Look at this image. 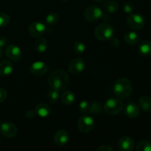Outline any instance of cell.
Returning <instances> with one entry per match:
<instances>
[{
    "instance_id": "1",
    "label": "cell",
    "mask_w": 151,
    "mask_h": 151,
    "mask_svg": "<svg viewBox=\"0 0 151 151\" xmlns=\"http://www.w3.org/2000/svg\"><path fill=\"white\" fill-rule=\"evenodd\" d=\"M48 83L52 89L58 91V92L65 91L69 83V75L64 70L57 69L50 75Z\"/></svg>"
},
{
    "instance_id": "2",
    "label": "cell",
    "mask_w": 151,
    "mask_h": 151,
    "mask_svg": "<svg viewBox=\"0 0 151 151\" xmlns=\"http://www.w3.org/2000/svg\"><path fill=\"white\" fill-rule=\"evenodd\" d=\"M133 91V86L129 79L120 78L116 80L114 85V92L119 99H125L129 97Z\"/></svg>"
},
{
    "instance_id": "3",
    "label": "cell",
    "mask_w": 151,
    "mask_h": 151,
    "mask_svg": "<svg viewBox=\"0 0 151 151\" xmlns=\"http://www.w3.org/2000/svg\"><path fill=\"white\" fill-rule=\"evenodd\" d=\"M114 28L109 24L104 23L98 25L94 30V35L100 41H109L114 35Z\"/></svg>"
},
{
    "instance_id": "4",
    "label": "cell",
    "mask_w": 151,
    "mask_h": 151,
    "mask_svg": "<svg viewBox=\"0 0 151 151\" xmlns=\"http://www.w3.org/2000/svg\"><path fill=\"white\" fill-rule=\"evenodd\" d=\"M123 106V103L120 99L112 97L105 103L103 108L108 114L116 115L122 111Z\"/></svg>"
},
{
    "instance_id": "5",
    "label": "cell",
    "mask_w": 151,
    "mask_h": 151,
    "mask_svg": "<svg viewBox=\"0 0 151 151\" xmlns=\"http://www.w3.org/2000/svg\"><path fill=\"white\" fill-rule=\"evenodd\" d=\"M103 11L96 5L88 6L84 11V17L89 22H96L100 19L103 16Z\"/></svg>"
},
{
    "instance_id": "6",
    "label": "cell",
    "mask_w": 151,
    "mask_h": 151,
    "mask_svg": "<svg viewBox=\"0 0 151 151\" xmlns=\"http://www.w3.org/2000/svg\"><path fill=\"white\" fill-rule=\"evenodd\" d=\"M94 127V120L91 116H82L78 122V128L82 133H88L92 131Z\"/></svg>"
},
{
    "instance_id": "7",
    "label": "cell",
    "mask_w": 151,
    "mask_h": 151,
    "mask_svg": "<svg viewBox=\"0 0 151 151\" xmlns=\"http://www.w3.org/2000/svg\"><path fill=\"white\" fill-rule=\"evenodd\" d=\"M127 24L133 29H141L145 24V19L140 14H131L127 19Z\"/></svg>"
},
{
    "instance_id": "8",
    "label": "cell",
    "mask_w": 151,
    "mask_h": 151,
    "mask_svg": "<svg viewBox=\"0 0 151 151\" xmlns=\"http://www.w3.org/2000/svg\"><path fill=\"white\" fill-rule=\"evenodd\" d=\"M86 67V63L81 58H76L70 61L69 64V71L72 75H79L82 73Z\"/></svg>"
},
{
    "instance_id": "9",
    "label": "cell",
    "mask_w": 151,
    "mask_h": 151,
    "mask_svg": "<svg viewBox=\"0 0 151 151\" xmlns=\"http://www.w3.org/2000/svg\"><path fill=\"white\" fill-rule=\"evenodd\" d=\"M46 32V26L41 22H34L28 27V33L29 35L35 38L41 36Z\"/></svg>"
},
{
    "instance_id": "10",
    "label": "cell",
    "mask_w": 151,
    "mask_h": 151,
    "mask_svg": "<svg viewBox=\"0 0 151 151\" xmlns=\"http://www.w3.org/2000/svg\"><path fill=\"white\" fill-rule=\"evenodd\" d=\"M5 52L7 58L15 62L20 61L23 56L22 50L15 44H10V45L7 46Z\"/></svg>"
},
{
    "instance_id": "11",
    "label": "cell",
    "mask_w": 151,
    "mask_h": 151,
    "mask_svg": "<svg viewBox=\"0 0 151 151\" xmlns=\"http://www.w3.org/2000/svg\"><path fill=\"white\" fill-rule=\"evenodd\" d=\"M1 134L6 138H13L17 134V127L11 122H3L0 126Z\"/></svg>"
},
{
    "instance_id": "12",
    "label": "cell",
    "mask_w": 151,
    "mask_h": 151,
    "mask_svg": "<svg viewBox=\"0 0 151 151\" xmlns=\"http://www.w3.org/2000/svg\"><path fill=\"white\" fill-rule=\"evenodd\" d=\"M31 74L35 77L43 76L47 71V66L43 61H35L31 65L29 69Z\"/></svg>"
},
{
    "instance_id": "13",
    "label": "cell",
    "mask_w": 151,
    "mask_h": 151,
    "mask_svg": "<svg viewBox=\"0 0 151 151\" xmlns=\"http://www.w3.org/2000/svg\"><path fill=\"white\" fill-rule=\"evenodd\" d=\"M118 147L122 151H131L134 148L135 141L130 137H123L118 142Z\"/></svg>"
},
{
    "instance_id": "14",
    "label": "cell",
    "mask_w": 151,
    "mask_h": 151,
    "mask_svg": "<svg viewBox=\"0 0 151 151\" xmlns=\"http://www.w3.org/2000/svg\"><path fill=\"white\" fill-rule=\"evenodd\" d=\"M69 135L64 130H60L55 133L54 136V141L58 146H64L69 142Z\"/></svg>"
},
{
    "instance_id": "15",
    "label": "cell",
    "mask_w": 151,
    "mask_h": 151,
    "mask_svg": "<svg viewBox=\"0 0 151 151\" xmlns=\"http://www.w3.org/2000/svg\"><path fill=\"white\" fill-rule=\"evenodd\" d=\"M125 114L129 118H137L140 114V109L136 103L131 102L125 106Z\"/></svg>"
},
{
    "instance_id": "16",
    "label": "cell",
    "mask_w": 151,
    "mask_h": 151,
    "mask_svg": "<svg viewBox=\"0 0 151 151\" xmlns=\"http://www.w3.org/2000/svg\"><path fill=\"white\" fill-rule=\"evenodd\" d=\"M13 66L9 60H4L0 63V75L8 76L13 72Z\"/></svg>"
},
{
    "instance_id": "17",
    "label": "cell",
    "mask_w": 151,
    "mask_h": 151,
    "mask_svg": "<svg viewBox=\"0 0 151 151\" xmlns=\"http://www.w3.org/2000/svg\"><path fill=\"white\" fill-rule=\"evenodd\" d=\"M139 54L143 57H149L151 55V41L145 40L139 46Z\"/></svg>"
},
{
    "instance_id": "18",
    "label": "cell",
    "mask_w": 151,
    "mask_h": 151,
    "mask_svg": "<svg viewBox=\"0 0 151 151\" xmlns=\"http://www.w3.org/2000/svg\"><path fill=\"white\" fill-rule=\"evenodd\" d=\"M36 114L41 117H47L51 113V109L45 103H39L36 106L35 109Z\"/></svg>"
},
{
    "instance_id": "19",
    "label": "cell",
    "mask_w": 151,
    "mask_h": 151,
    "mask_svg": "<svg viewBox=\"0 0 151 151\" xmlns=\"http://www.w3.org/2000/svg\"><path fill=\"white\" fill-rule=\"evenodd\" d=\"M125 41L128 45L134 46L139 43L140 39V36L137 32H128L125 35Z\"/></svg>"
},
{
    "instance_id": "20",
    "label": "cell",
    "mask_w": 151,
    "mask_h": 151,
    "mask_svg": "<svg viewBox=\"0 0 151 151\" xmlns=\"http://www.w3.org/2000/svg\"><path fill=\"white\" fill-rule=\"evenodd\" d=\"M140 109L145 112L151 111V98L148 96H142L139 100Z\"/></svg>"
},
{
    "instance_id": "21",
    "label": "cell",
    "mask_w": 151,
    "mask_h": 151,
    "mask_svg": "<svg viewBox=\"0 0 151 151\" xmlns=\"http://www.w3.org/2000/svg\"><path fill=\"white\" fill-rule=\"evenodd\" d=\"M75 94L72 91H65L61 94L60 100L61 102L66 106H70L75 101Z\"/></svg>"
},
{
    "instance_id": "22",
    "label": "cell",
    "mask_w": 151,
    "mask_h": 151,
    "mask_svg": "<svg viewBox=\"0 0 151 151\" xmlns=\"http://www.w3.org/2000/svg\"><path fill=\"white\" fill-rule=\"evenodd\" d=\"M47 47H48V43L44 38H39L36 40L34 44V49L38 53L45 52L47 50Z\"/></svg>"
},
{
    "instance_id": "23",
    "label": "cell",
    "mask_w": 151,
    "mask_h": 151,
    "mask_svg": "<svg viewBox=\"0 0 151 151\" xmlns=\"http://www.w3.org/2000/svg\"><path fill=\"white\" fill-rule=\"evenodd\" d=\"M103 8L105 11L109 13H114L119 10V4L116 1L114 0H108L103 4Z\"/></svg>"
},
{
    "instance_id": "24",
    "label": "cell",
    "mask_w": 151,
    "mask_h": 151,
    "mask_svg": "<svg viewBox=\"0 0 151 151\" xmlns=\"http://www.w3.org/2000/svg\"><path fill=\"white\" fill-rule=\"evenodd\" d=\"M103 111V107H102V105L100 103L98 102H92V103H90V107H89V111L91 114L93 115H97L99 114H100Z\"/></svg>"
},
{
    "instance_id": "25",
    "label": "cell",
    "mask_w": 151,
    "mask_h": 151,
    "mask_svg": "<svg viewBox=\"0 0 151 151\" xmlns=\"http://www.w3.org/2000/svg\"><path fill=\"white\" fill-rule=\"evenodd\" d=\"M137 151H151V143L147 140H141L137 145Z\"/></svg>"
},
{
    "instance_id": "26",
    "label": "cell",
    "mask_w": 151,
    "mask_h": 151,
    "mask_svg": "<svg viewBox=\"0 0 151 151\" xmlns=\"http://www.w3.org/2000/svg\"><path fill=\"white\" fill-rule=\"evenodd\" d=\"M47 99H48L49 102L50 103H57L59 100V92L58 91H55L54 89H52L48 91L47 93Z\"/></svg>"
},
{
    "instance_id": "27",
    "label": "cell",
    "mask_w": 151,
    "mask_h": 151,
    "mask_svg": "<svg viewBox=\"0 0 151 151\" xmlns=\"http://www.w3.org/2000/svg\"><path fill=\"white\" fill-rule=\"evenodd\" d=\"M59 16L58 14L56 13H51L50 14H48L46 17V22L49 25H51V26H53V25L56 24L58 22Z\"/></svg>"
},
{
    "instance_id": "28",
    "label": "cell",
    "mask_w": 151,
    "mask_h": 151,
    "mask_svg": "<svg viewBox=\"0 0 151 151\" xmlns=\"http://www.w3.org/2000/svg\"><path fill=\"white\" fill-rule=\"evenodd\" d=\"M74 51L76 54L78 55H82L83 54L84 52L86 50V46L81 41H76V42L74 44L73 46Z\"/></svg>"
},
{
    "instance_id": "29",
    "label": "cell",
    "mask_w": 151,
    "mask_h": 151,
    "mask_svg": "<svg viewBox=\"0 0 151 151\" xmlns=\"http://www.w3.org/2000/svg\"><path fill=\"white\" fill-rule=\"evenodd\" d=\"M10 16L4 13H0V27L7 26L10 22Z\"/></svg>"
},
{
    "instance_id": "30",
    "label": "cell",
    "mask_w": 151,
    "mask_h": 151,
    "mask_svg": "<svg viewBox=\"0 0 151 151\" xmlns=\"http://www.w3.org/2000/svg\"><path fill=\"white\" fill-rule=\"evenodd\" d=\"M90 103L87 100H83L79 104V110L81 113L85 114L89 111Z\"/></svg>"
},
{
    "instance_id": "31",
    "label": "cell",
    "mask_w": 151,
    "mask_h": 151,
    "mask_svg": "<svg viewBox=\"0 0 151 151\" xmlns=\"http://www.w3.org/2000/svg\"><path fill=\"white\" fill-rule=\"evenodd\" d=\"M7 97V90L4 88H0V103L4 101Z\"/></svg>"
},
{
    "instance_id": "32",
    "label": "cell",
    "mask_w": 151,
    "mask_h": 151,
    "mask_svg": "<svg viewBox=\"0 0 151 151\" xmlns=\"http://www.w3.org/2000/svg\"><path fill=\"white\" fill-rule=\"evenodd\" d=\"M97 151H113L114 149L112 148V147H111L110 145H103L100 146L99 147H97Z\"/></svg>"
},
{
    "instance_id": "33",
    "label": "cell",
    "mask_w": 151,
    "mask_h": 151,
    "mask_svg": "<svg viewBox=\"0 0 151 151\" xmlns=\"http://www.w3.org/2000/svg\"><path fill=\"white\" fill-rule=\"evenodd\" d=\"M124 10L126 13H131L134 10V6L131 3H126L124 5Z\"/></svg>"
},
{
    "instance_id": "34",
    "label": "cell",
    "mask_w": 151,
    "mask_h": 151,
    "mask_svg": "<svg viewBox=\"0 0 151 151\" xmlns=\"http://www.w3.org/2000/svg\"><path fill=\"white\" fill-rule=\"evenodd\" d=\"M35 115H36L35 111L32 110V109H29V110H28L26 112L25 116H26V117L28 118V119H33L35 116Z\"/></svg>"
},
{
    "instance_id": "35",
    "label": "cell",
    "mask_w": 151,
    "mask_h": 151,
    "mask_svg": "<svg viewBox=\"0 0 151 151\" xmlns=\"http://www.w3.org/2000/svg\"><path fill=\"white\" fill-rule=\"evenodd\" d=\"M111 44L112 47H118L119 46V44H120V42H119V39L116 38H112L111 39Z\"/></svg>"
},
{
    "instance_id": "36",
    "label": "cell",
    "mask_w": 151,
    "mask_h": 151,
    "mask_svg": "<svg viewBox=\"0 0 151 151\" xmlns=\"http://www.w3.org/2000/svg\"><path fill=\"white\" fill-rule=\"evenodd\" d=\"M7 38L2 37V38H0V47H4V45H6L7 44Z\"/></svg>"
},
{
    "instance_id": "37",
    "label": "cell",
    "mask_w": 151,
    "mask_h": 151,
    "mask_svg": "<svg viewBox=\"0 0 151 151\" xmlns=\"http://www.w3.org/2000/svg\"><path fill=\"white\" fill-rule=\"evenodd\" d=\"M2 54H3L2 49H1V47H0V58H1V56H2Z\"/></svg>"
},
{
    "instance_id": "38",
    "label": "cell",
    "mask_w": 151,
    "mask_h": 151,
    "mask_svg": "<svg viewBox=\"0 0 151 151\" xmlns=\"http://www.w3.org/2000/svg\"><path fill=\"white\" fill-rule=\"evenodd\" d=\"M94 1H95V2H97V3H100V2H102V1H103V0H94Z\"/></svg>"
},
{
    "instance_id": "39",
    "label": "cell",
    "mask_w": 151,
    "mask_h": 151,
    "mask_svg": "<svg viewBox=\"0 0 151 151\" xmlns=\"http://www.w3.org/2000/svg\"><path fill=\"white\" fill-rule=\"evenodd\" d=\"M62 1H69V0H62Z\"/></svg>"
},
{
    "instance_id": "40",
    "label": "cell",
    "mask_w": 151,
    "mask_h": 151,
    "mask_svg": "<svg viewBox=\"0 0 151 151\" xmlns=\"http://www.w3.org/2000/svg\"><path fill=\"white\" fill-rule=\"evenodd\" d=\"M0 142H1V139H0Z\"/></svg>"
}]
</instances>
